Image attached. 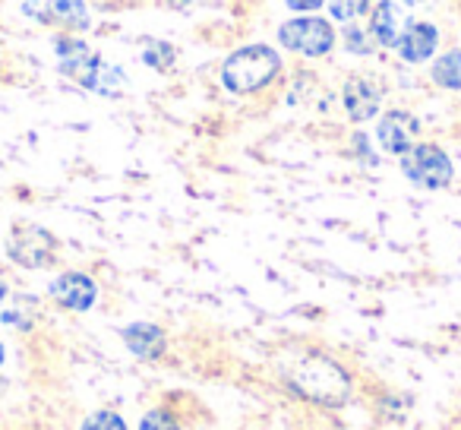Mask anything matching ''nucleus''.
Instances as JSON below:
<instances>
[{
	"instance_id": "16",
	"label": "nucleus",
	"mask_w": 461,
	"mask_h": 430,
	"mask_svg": "<svg viewBox=\"0 0 461 430\" xmlns=\"http://www.w3.org/2000/svg\"><path fill=\"white\" fill-rule=\"evenodd\" d=\"M123 86H127V77H123L121 67L104 64L102 73H98V79H95V89H92V92H98V96H108V98H117L123 92Z\"/></svg>"
},
{
	"instance_id": "13",
	"label": "nucleus",
	"mask_w": 461,
	"mask_h": 430,
	"mask_svg": "<svg viewBox=\"0 0 461 430\" xmlns=\"http://www.w3.org/2000/svg\"><path fill=\"white\" fill-rule=\"evenodd\" d=\"M436 86L448 92H461V51H446L433 60V70H429Z\"/></svg>"
},
{
	"instance_id": "5",
	"label": "nucleus",
	"mask_w": 461,
	"mask_h": 430,
	"mask_svg": "<svg viewBox=\"0 0 461 430\" xmlns=\"http://www.w3.org/2000/svg\"><path fill=\"white\" fill-rule=\"evenodd\" d=\"M7 257L23 270H45L58 260V241L41 225H14L7 238Z\"/></svg>"
},
{
	"instance_id": "10",
	"label": "nucleus",
	"mask_w": 461,
	"mask_h": 430,
	"mask_svg": "<svg viewBox=\"0 0 461 430\" xmlns=\"http://www.w3.org/2000/svg\"><path fill=\"white\" fill-rule=\"evenodd\" d=\"M121 339H123V345L130 348V354H136L140 361L161 358L167 348L165 333H161V326H155V323H130V326L121 329Z\"/></svg>"
},
{
	"instance_id": "1",
	"label": "nucleus",
	"mask_w": 461,
	"mask_h": 430,
	"mask_svg": "<svg viewBox=\"0 0 461 430\" xmlns=\"http://www.w3.org/2000/svg\"><path fill=\"white\" fill-rule=\"evenodd\" d=\"M282 73V54L269 45H247L234 51L221 67V86L234 96H257Z\"/></svg>"
},
{
	"instance_id": "20",
	"label": "nucleus",
	"mask_w": 461,
	"mask_h": 430,
	"mask_svg": "<svg viewBox=\"0 0 461 430\" xmlns=\"http://www.w3.org/2000/svg\"><path fill=\"white\" fill-rule=\"evenodd\" d=\"M326 0H285V7L297 10V14H313V10H320Z\"/></svg>"
},
{
	"instance_id": "9",
	"label": "nucleus",
	"mask_w": 461,
	"mask_h": 430,
	"mask_svg": "<svg viewBox=\"0 0 461 430\" xmlns=\"http://www.w3.org/2000/svg\"><path fill=\"white\" fill-rule=\"evenodd\" d=\"M411 20L408 14L402 10V4H395V0H379L376 7H373L370 14V35L376 45L383 48H395L398 41H402V35L408 32Z\"/></svg>"
},
{
	"instance_id": "2",
	"label": "nucleus",
	"mask_w": 461,
	"mask_h": 430,
	"mask_svg": "<svg viewBox=\"0 0 461 430\" xmlns=\"http://www.w3.org/2000/svg\"><path fill=\"white\" fill-rule=\"evenodd\" d=\"M294 389L301 396H307L310 402L322 405H341L348 402V392H351V380L341 371L339 364L326 358H310L301 371L294 373Z\"/></svg>"
},
{
	"instance_id": "3",
	"label": "nucleus",
	"mask_w": 461,
	"mask_h": 430,
	"mask_svg": "<svg viewBox=\"0 0 461 430\" xmlns=\"http://www.w3.org/2000/svg\"><path fill=\"white\" fill-rule=\"evenodd\" d=\"M402 174L420 190H442L452 184V159L433 142H414L402 155Z\"/></svg>"
},
{
	"instance_id": "12",
	"label": "nucleus",
	"mask_w": 461,
	"mask_h": 430,
	"mask_svg": "<svg viewBox=\"0 0 461 430\" xmlns=\"http://www.w3.org/2000/svg\"><path fill=\"white\" fill-rule=\"evenodd\" d=\"M48 14H51L54 23L73 29V32L89 29V7H86V0H54Z\"/></svg>"
},
{
	"instance_id": "22",
	"label": "nucleus",
	"mask_w": 461,
	"mask_h": 430,
	"mask_svg": "<svg viewBox=\"0 0 461 430\" xmlns=\"http://www.w3.org/2000/svg\"><path fill=\"white\" fill-rule=\"evenodd\" d=\"M4 301H7V285L0 282V307H4Z\"/></svg>"
},
{
	"instance_id": "15",
	"label": "nucleus",
	"mask_w": 461,
	"mask_h": 430,
	"mask_svg": "<svg viewBox=\"0 0 461 430\" xmlns=\"http://www.w3.org/2000/svg\"><path fill=\"white\" fill-rule=\"evenodd\" d=\"M79 430H130V424L121 411L102 408V411H92V415L79 424Z\"/></svg>"
},
{
	"instance_id": "7",
	"label": "nucleus",
	"mask_w": 461,
	"mask_h": 430,
	"mask_svg": "<svg viewBox=\"0 0 461 430\" xmlns=\"http://www.w3.org/2000/svg\"><path fill=\"white\" fill-rule=\"evenodd\" d=\"M420 133V121H417L411 111H385L376 124V142L383 152L398 155L402 159L411 146H414V136Z\"/></svg>"
},
{
	"instance_id": "11",
	"label": "nucleus",
	"mask_w": 461,
	"mask_h": 430,
	"mask_svg": "<svg viewBox=\"0 0 461 430\" xmlns=\"http://www.w3.org/2000/svg\"><path fill=\"white\" fill-rule=\"evenodd\" d=\"M436 45H439V32H436L433 23H411L408 32L395 45V51L408 64H423L436 54Z\"/></svg>"
},
{
	"instance_id": "8",
	"label": "nucleus",
	"mask_w": 461,
	"mask_h": 430,
	"mask_svg": "<svg viewBox=\"0 0 461 430\" xmlns=\"http://www.w3.org/2000/svg\"><path fill=\"white\" fill-rule=\"evenodd\" d=\"M341 102L354 124H366L383 108V86L373 83L370 77H351L341 89Z\"/></svg>"
},
{
	"instance_id": "14",
	"label": "nucleus",
	"mask_w": 461,
	"mask_h": 430,
	"mask_svg": "<svg viewBox=\"0 0 461 430\" xmlns=\"http://www.w3.org/2000/svg\"><path fill=\"white\" fill-rule=\"evenodd\" d=\"M174 60H177V48L167 45V41H149L142 48V64L152 67V70H171Z\"/></svg>"
},
{
	"instance_id": "21",
	"label": "nucleus",
	"mask_w": 461,
	"mask_h": 430,
	"mask_svg": "<svg viewBox=\"0 0 461 430\" xmlns=\"http://www.w3.org/2000/svg\"><path fill=\"white\" fill-rule=\"evenodd\" d=\"M404 7H423V4H427V0H402Z\"/></svg>"
},
{
	"instance_id": "23",
	"label": "nucleus",
	"mask_w": 461,
	"mask_h": 430,
	"mask_svg": "<svg viewBox=\"0 0 461 430\" xmlns=\"http://www.w3.org/2000/svg\"><path fill=\"white\" fill-rule=\"evenodd\" d=\"M4 361H7V352H4V342H0V367H4Z\"/></svg>"
},
{
	"instance_id": "24",
	"label": "nucleus",
	"mask_w": 461,
	"mask_h": 430,
	"mask_svg": "<svg viewBox=\"0 0 461 430\" xmlns=\"http://www.w3.org/2000/svg\"><path fill=\"white\" fill-rule=\"evenodd\" d=\"M0 386H4V380H0Z\"/></svg>"
},
{
	"instance_id": "17",
	"label": "nucleus",
	"mask_w": 461,
	"mask_h": 430,
	"mask_svg": "<svg viewBox=\"0 0 461 430\" xmlns=\"http://www.w3.org/2000/svg\"><path fill=\"white\" fill-rule=\"evenodd\" d=\"M326 7H329V14H332V20L351 23L370 10V0H326Z\"/></svg>"
},
{
	"instance_id": "4",
	"label": "nucleus",
	"mask_w": 461,
	"mask_h": 430,
	"mask_svg": "<svg viewBox=\"0 0 461 430\" xmlns=\"http://www.w3.org/2000/svg\"><path fill=\"white\" fill-rule=\"evenodd\" d=\"M278 41H282L285 51L303 54V58H326L335 45V32L329 20H320V16H297V20L282 23Z\"/></svg>"
},
{
	"instance_id": "6",
	"label": "nucleus",
	"mask_w": 461,
	"mask_h": 430,
	"mask_svg": "<svg viewBox=\"0 0 461 430\" xmlns=\"http://www.w3.org/2000/svg\"><path fill=\"white\" fill-rule=\"evenodd\" d=\"M48 295H51L64 310L86 314V310L95 307L98 285H95V279L86 276V272H60V276L48 285Z\"/></svg>"
},
{
	"instance_id": "19",
	"label": "nucleus",
	"mask_w": 461,
	"mask_h": 430,
	"mask_svg": "<svg viewBox=\"0 0 461 430\" xmlns=\"http://www.w3.org/2000/svg\"><path fill=\"white\" fill-rule=\"evenodd\" d=\"M140 430H184V427H180V421L167 408H152L142 415Z\"/></svg>"
},
{
	"instance_id": "18",
	"label": "nucleus",
	"mask_w": 461,
	"mask_h": 430,
	"mask_svg": "<svg viewBox=\"0 0 461 430\" xmlns=\"http://www.w3.org/2000/svg\"><path fill=\"white\" fill-rule=\"evenodd\" d=\"M373 35H370V29H360V26H348L345 29V48H348V54H370L373 51Z\"/></svg>"
}]
</instances>
